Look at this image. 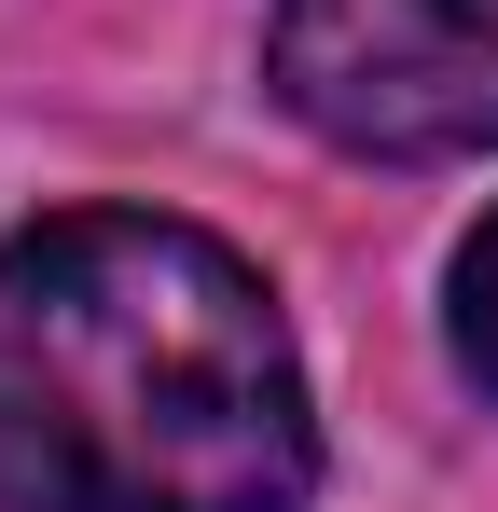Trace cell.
<instances>
[{
    "instance_id": "3",
    "label": "cell",
    "mask_w": 498,
    "mask_h": 512,
    "mask_svg": "<svg viewBox=\"0 0 498 512\" xmlns=\"http://www.w3.org/2000/svg\"><path fill=\"white\" fill-rule=\"evenodd\" d=\"M443 333H457V374L498 402V208L457 236V263H443Z\"/></svg>"
},
{
    "instance_id": "2",
    "label": "cell",
    "mask_w": 498,
    "mask_h": 512,
    "mask_svg": "<svg viewBox=\"0 0 498 512\" xmlns=\"http://www.w3.org/2000/svg\"><path fill=\"white\" fill-rule=\"evenodd\" d=\"M263 84L360 167L498 153V0H277Z\"/></svg>"
},
{
    "instance_id": "1",
    "label": "cell",
    "mask_w": 498,
    "mask_h": 512,
    "mask_svg": "<svg viewBox=\"0 0 498 512\" xmlns=\"http://www.w3.org/2000/svg\"><path fill=\"white\" fill-rule=\"evenodd\" d=\"M319 402L277 291L180 208L0 236V512H305Z\"/></svg>"
}]
</instances>
